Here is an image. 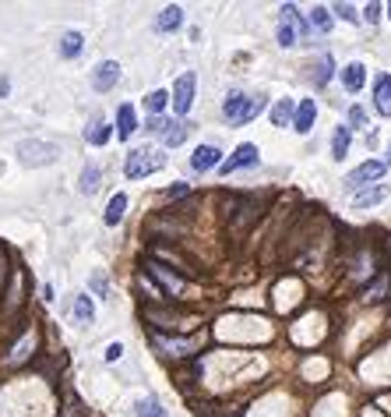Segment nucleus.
I'll return each mask as SVG.
<instances>
[{"label":"nucleus","instance_id":"dca6fc26","mask_svg":"<svg viewBox=\"0 0 391 417\" xmlns=\"http://www.w3.org/2000/svg\"><path fill=\"white\" fill-rule=\"evenodd\" d=\"M134 131H138V117H134V110L124 103V106L117 110V135H120V138H131Z\"/></svg>","mask_w":391,"mask_h":417},{"label":"nucleus","instance_id":"c9c22d12","mask_svg":"<svg viewBox=\"0 0 391 417\" xmlns=\"http://www.w3.org/2000/svg\"><path fill=\"white\" fill-rule=\"evenodd\" d=\"M120 354H124V347H120V343H110V350H106V361H120Z\"/></svg>","mask_w":391,"mask_h":417},{"label":"nucleus","instance_id":"473e14b6","mask_svg":"<svg viewBox=\"0 0 391 417\" xmlns=\"http://www.w3.org/2000/svg\"><path fill=\"white\" fill-rule=\"evenodd\" d=\"M92 290H96V294H106V290H110V280H106L103 273H96V276H92Z\"/></svg>","mask_w":391,"mask_h":417},{"label":"nucleus","instance_id":"412c9836","mask_svg":"<svg viewBox=\"0 0 391 417\" xmlns=\"http://www.w3.org/2000/svg\"><path fill=\"white\" fill-rule=\"evenodd\" d=\"M384 194H387V191H384V184H373V187H366V191H356V198H352V201H356L359 208H366V205L384 201Z\"/></svg>","mask_w":391,"mask_h":417},{"label":"nucleus","instance_id":"c756f323","mask_svg":"<svg viewBox=\"0 0 391 417\" xmlns=\"http://www.w3.org/2000/svg\"><path fill=\"white\" fill-rule=\"evenodd\" d=\"M331 75H335V61H331V57H321V61H317V75H314V82L324 85Z\"/></svg>","mask_w":391,"mask_h":417},{"label":"nucleus","instance_id":"c85d7f7f","mask_svg":"<svg viewBox=\"0 0 391 417\" xmlns=\"http://www.w3.org/2000/svg\"><path fill=\"white\" fill-rule=\"evenodd\" d=\"M310 22H314L317 32H328V29H331V15H328V8H314V11H310Z\"/></svg>","mask_w":391,"mask_h":417},{"label":"nucleus","instance_id":"7ed1b4c3","mask_svg":"<svg viewBox=\"0 0 391 417\" xmlns=\"http://www.w3.org/2000/svg\"><path fill=\"white\" fill-rule=\"evenodd\" d=\"M257 110H261V99L257 96H243V92H229V99L222 106V113H226L229 124H247Z\"/></svg>","mask_w":391,"mask_h":417},{"label":"nucleus","instance_id":"7c9ffc66","mask_svg":"<svg viewBox=\"0 0 391 417\" xmlns=\"http://www.w3.org/2000/svg\"><path fill=\"white\" fill-rule=\"evenodd\" d=\"M278 46H296V32H293V25L289 22H278Z\"/></svg>","mask_w":391,"mask_h":417},{"label":"nucleus","instance_id":"4468645a","mask_svg":"<svg viewBox=\"0 0 391 417\" xmlns=\"http://www.w3.org/2000/svg\"><path fill=\"white\" fill-rule=\"evenodd\" d=\"M155 347L166 350L169 357H191L198 343H191V340H166V336H155Z\"/></svg>","mask_w":391,"mask_h":417},{"label":"nucleus","instance_id":"f8f14e48","mask_svg":"<svg viewBox=\"0 0 391 417\" xmlns=\"http://www.w3.org/2000/svg\"><path fill=\"white\" fill-rule=\"evenodd\" d=\"M314 117H317V106H314V99H300V106L293 110V127H296L300 135H307V131L314 127Z\"/></svg>","mask_w":391,"mask_h":417},{"label":"nucleus","instance_id":"f3484780","mask_svg":"<svg viewBox=\"0 0 391 417\" xmlns=\"http://www.w3.org/2000/svg\"><path fill=\"white\" fill-rule=\"evenodd\" d=\"M363 82H366V68H363V64H349V68L342 71V85H345L349 92H359Z\"/></svg>","mask_w":391,"mask_h":417},{"label":"nucleus","instance_id":"393cba45","mask_svg":"<svg viewBox=\"0 0 391 417\" xmlns=\"http://www.w3.org/2000/svg\"><path fill=\"white\" fill-rule=\"evenodd\" d=\"M166 99H169V96H166V89H152V92L145 96V106H148V113H152V117H159V113L166 110Z\"/></svg>","mask_w":391,"mask_h":417},{"label":"nucleus","instance_id":"6e6552de","mask_svg":"<svg viewBox=\"0 0 391 417\" xmlns=\"http://www.w3.org/2000/svg\"><path fill=\"white\" fill-rule=\"evenodd\" d=\"M257 163V145H250V142H243V145H236V152L219 166L222 173H233V170H240V166H254Z\"/></svg>","mask_w":391,"mask_h":417},{"label":"nucleus","instance_id":"ddd939ff","mask_svg":"<svg viewBox=\"0 0 391 417\" xmlns=\"http://www.w3.org/2000/svg\"><path fill=\"white\" fill-rule=\"evenodd\" d=\"M110 138H113L110 124H106L103 117H92V120H89V127H85V142H89V145H106Z\"/></svg>","mask_w":391,"mask_h":417},{"label":"nucleus","instance_id":"a878e982","mask_svg":"<svg viewBox=\"0 0 391 417\" xmlns=\"http://www.w3.org/2000/svg\"><path fill=\"white\" fill-rule=\"evenodd\" d=\"M349 152V127H335V138H331V156L335 159H345Z\"/></svg>","mask_w":391,"mask_h":417},{"label":"nucleus","instance_id":"6ab92c4d","mask_svg":"<svg viewBox=\"0 0 391 417\" xmlns=\"http://www.w3.org/2000/svg\"><path fill=\"white\" fill-rule=\"evenodd\" d=\"M82 50H85L82 32H64V36H60V57H68V61H71V57H78Z\"/></svg>","mask_w":391,"mask_h":417},{"label":"nucleus","instance_id":"f704fd0d","mask_svg":"<svg viewBox=\"0 0 391 417\" xmlns=\"http://www.w3.org/2000/svg\"><path fill=\"white\" fill-rule=\"evenodd\" d=\"M349 120H352L356 127H363V124H366V113H363V106H352V110H349Z\"/></svg>","mask_w":391,"mask_h":417},{"label":"nucleus","instance_id":"5701e85b","mask_svg":"<svg viewBox=\"0 0 391 417\" xmlns=\"http://www.w3.org/2000/svg\"><path fill=\"white\" fill-rule=\"evenodd\" d=\"M71 315L82 322V325H89L92 318H96V308H92V297H75V308H71Z\"/></svg>","mask_w":391,"mask_h":417},{"label":"nucleus","instance_id":"f03ea898","mask_svg":"<svg viewBox=\"0 0 391 417\" xmlns=\"http://www.w3.org/2000/svg\"><path fill=\"white\" fill-rule=\"evenodd\" d=\"M53 159H57V145L53 142H39V138L18 142V163L22 166H46Z\"/></svg>","mask_w":391,"mask_h":417},{"label":"nucleus","instance_id":"2eb2a0df","mask_svg":"<svg viewBox=\"0 0 391 417\" xmlns=\"http://www.w3.org/2000/svg\"><path fill=\"white\" fill-rule=\"evenodd\" d=\"M180 22H184V11H180L177 4H169V8H162V11H159L155 29H159V32H173V29H180Z\"/></svg>","mask_w":391,"mask_h":417},{"label":"nucleus","instance_id":"9b49d317","mask_svg":"<svg viewBox=\"0 0 391 417\" xmlns=\"http://www.w3.org/2000/svg\"><path fill=\"white\" fill-rule=\"evenodd\" d=\"M373 106H377V113L391 117V75H377V82H373Z\"/></svg>","mask_w":391,"mask_h":417},{"label":"nucleus","instance_id":"cd10ccee","mask_svg":"<svg viewBox=\"0 0 391 417\" xmlns=\"http://www.w3.org/2000/svg\"><path fill=\"white\" fill-rule=\"evenodd\" d=\"M293 110H296V106H293L289 99H282V103L271 110V124H275V127H286V124L293 120Z\"/></svg>","mask_w":391,"mask_h":417},{"label":"nucleus","instance_id":"72a5a7b5","mask_svg":"<svg viewBox=\"0 0 391 417\" xmlns=\"http://www.w3.org/2000/svg\"><path fill=\"white\" fill-rule=\"evenodd\" d=\"M335 15H342L345 22H356V18H359V15H356V11H352L349 4H335Z\"/></svg>","mask_w":391,"mask_h":417},{"label":"nucleus","instance_id":"39448f33","mask_svg":"<svg viewBox=\"0 0 391 417\" xmlns=\"http://www.w3.org/2000/svg\"><path fill=\"white\" fill-rule=\"evenodd\" d=\"M145 269H148V276L159 283V294H162V297H166V294H184V280L173 276L166 266H159V262H145Z\"/></svg>","mask_w":391,"mask_h":417},{"label":"nucleus","instance_id":"2f4dec72","mask_svg":"<svg viewBox=\"0 0 391 417\" xmlns=\"http://www.w3.org/2000/svg\"><path fill=\"white\" fill-rule=\"evenodd\" d=\"M184 194H191V184H173V187L166 191V201H173V198H184Z\"/></svg>","mask_w":391,"mask_h":417},{"label":"nucleus","instance_id":"423d86ee","mask_svg":"<svg viewBox=\"0 0 391 417\" xmlns=\"http://www.w3.org/2000/svg\"><path fill=\"white\" fill-rule=\"evenodd\" d=\"M377 177H384V163H380V159H370V163L356 166V170L345 177V187L356 191V187H363V184H370V180H377Z\"/></svg>","mask_w":391,"mask_h":417},{"label":"nucleus","instance_id":"1a4fd4ad","mask_svg":"<svg viewBox=\"0 0 391 417\" xmlns=\"http://www.w3.org/2000/svg\"><path fill=\"white\" fill-rule=\"evenodd\" d=\"M261 208H264V198L243 201V205H240V216H236V223H233V230H236V234H240V230H250V223L261 220Z\"/></svg>","mask_w":391,"mask_h":417},{"label":"nucleus","instance_id":"20e7f679","mask_svg":"<svg viewBox=\"0 0 391 417\" xmlns=\"http://www.w3.org/2000/svg\"><path fill=\"white\" fill-rule=\"evenodd\" d=\"M194 92H198V75H194V71L180 75V78H177V89H173V106H177V113H187V110L194 106Z\"/></svg>","mask_w":391,"mask_h":417},{"label":"nucleus","instance_id":"4c0bfd02","mask_svg":"<svg viewBox=\"0 0 391 417\" xmlns=\"http://www.w3.org/2000/svg\"><path fill=\"white\" fill-rule=\"evenodd\" d=\"M387 18H391V4H387Z\"/></svg>","mask_w":391,"mask_h":417},{"label":"nucleus","instance_id":"a211bd4d","mask_svg":"<svg viewBox=\"0 0 391 417\" xmlns=\"http://www.w3.org/2000/svg\"><path fill=\"white\" fill-rule=\"evenodd\" d=\"M127 213V194H113L110 205H106V227H117Z\"/></svg>","mask_w":391,"mask_h":417},{"label":"nucleus","instance_id":"4be33fe9","mask_svg":"<svg viewBox=\"0 0 391 417\" xmlns=\"http://www.w3.org/2000/svg\"><path fill=\"white\" fill-rule=\"evenodd\" d=\"M99 180H103V170L99 166H85V173H82V194H96L99 191Z\"/></svg>","mask_w":391,"mask_h":417},{"label":"nucleus","instance_id":"bb28decb","mask_svg":"<svg viewBox=\"0 0 391 417\" xmlns=\"http://www.w3.org/2000/svg\"><path fill=\"white\" fill-rule=\"evenodd\" d=\"M387 290H391V280H387V276H377V280L366 287V294H363V297H366V301H384V297H387Z\"/></svg>","mask_w":391,"mask_h":417},{"label":"nucleus","instance_id":"f257e3e1","mask_svg":"<svg viewBox=\"0 0 391 417\" xmlns=\"http://www.w3.org/2000/svg\"><path fill=\"white\" fill-rule=\"evenodd\" d=\"M162 163H166V156H162V152H155L152 145H141V149H134V152L127 156L124 173H127V180H141V177H148V173L162 170Z\"/></svg>","mask_w":391,"mask_h":417},{"label":"nucleus","instance_id":"9d476101","mask_svg":"<svg viewBox=\"0 0 391 417\" xmlns=\"http://www.w3.org/2000/svg\"><path fill=\"white\" fill-rule=\"evenodd\" d=\"M219 156H222V152H219L215 145H198L194 156H191V166H194L198 173H205V170H212V166H222Z\"/></svg>","mask_w":391,"mask_h":417},{"label":"nucleus","instance_id":"b1692460","mask_svg":"<svg viewBox=\"0 0 391 417\" xmlns=\"http://www.w3.org/2000/svg\"><path fill=\"white\" fill-rule=\"evenodd\" d=\"M138 417H169V413H166V406L159 399L145 396V399H138Z\"/></svg>","mask_w":391,"mask_h":417},{"label":"nucleus","instance_id":"aec40b11","mask_svg":"<svg viewBox=\"0 0 391 417\" xmlns=\"http://www.w3.org/2000/svg\"><path fill=\"white\" fill-rule=\"evenodd\" d=\"M191 131H194L191 124L177 120V124H166V127H162V138H166V145H180V142H184V138H187Z\"/></svg>","mask_w":391,"mask_h":417},{"label":"nucleus","instance_id":"0eeeda50","mask_svg":"<svg viewBox=\"0 0 391 417\" xmlns=\"http://www.w3.org/2000/svg\"><path fill=\"white\" fill-rule=\"evenodd\" d=\"M117 82H120V64H117V61H103V64L92 71V89H96V92H110Z\"/></svg>","mask_w":391,"mask_h":417},{"label":"nucleus","instance_id":"e433bc0d","mask_svg":"<svg viewBox=\"0 0 391 417\" xmlns=\"http://www.w3.org/2000/svg\"><path fill=\"white\" fill-rule=\"evenodd\" d=\"M380 18V4H366V22H377Z\"/></svg>","mask_w":391,"mask_h":417}]
</instances>
